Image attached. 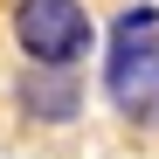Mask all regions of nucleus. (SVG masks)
<instances>
[{"label":"nucleus","instance_id":"f257e3e1","mask_svg":"<svg viewBox=\"0 0 159 159\" xmlns=\"http://www.w3.org/2000/svg\"><path fill=\"white\" fill-rule=\"evenodd\" d=\"M14 35H21V48L35 62H56V69L90 56V14L76 0H21L14 7Z\"/></svg>","mask_w":159,"mask_h":159},{"label":"nucleus","instance_id":"f03ea898","mask_svg":"<svg viewBox=\"0 0 159 159\" xmlns=\"http://www.w3.org/2000/svg\"><path fill=\"white\" fill-rule=\"evenodd\" d=\"M104 90L131 125H159V42L139 48H111V69H104Z\"/></svg>","mask_w":159,"mask_h":159},{"label":"nucleus","instance_id":"7ed1b4c3","mask_svg":"<svg viewBox=\"0 0 159 159\" xmlns=\"http://www.w3.org/2000/svg\"><path fill=\"white\" fill-rule=\"evenodd\" d=\"M21 104H28L35 118H48V125H62V118H76V83L56 69V62H42L28 83H21Z\"/></svg>","mask_w":159,"mask_h":159},{"label":"nucleus","instance_id":"20e7f679","mask_svg":"<svg viewBox=\"0 0 159 159\" xmlns=\"http://www.w3.org/2000/svg\"><path fill=\"white\" fill-rule=\"evenodd\" d=\"M139 42H159V14L152 7H125L118 28H111V48H139Z\"/></svg>","mask_w":159,"mask_h":159}]
</instances>
